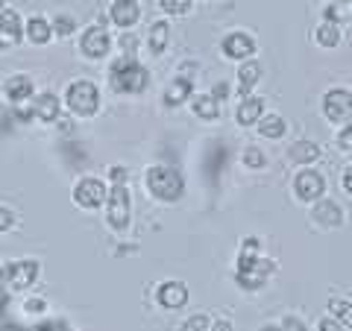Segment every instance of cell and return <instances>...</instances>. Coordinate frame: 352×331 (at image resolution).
Here are the masks:
<instances>
[{
	"instance_id": "6da1fadb",
	"label": "cell",
	"mask_w": 352,
	"mask_h": 331,
	"mask_svg": "<svg viewBox=\"0 0 352 331\" xmlns=\"http://www.w3.org/2000/svg\"><path fill=\"white\" fill-rule=\"evenodd\" d=\"M109 85H112V91L132 97V94H141L150 85V73L141 62L124 56L112 65V71H109Z\"/></svg>"
},
{
	"instance_id": "7a4b0ae2",
	"label": "cell",
	"mask_w": 352,
	"mask_h": 331,
	"mask_svg": "<svg viewBox=\"0 0 352 331\" xmlns=\"http://www.w3.org/2000/svg\"><path fill=\"white\" fill-rule=\"evenodd\" d=\"M144 182H147V191L162 203H176V200H182V194H185L182 173L176 168H168V164H156V168H150L147 176H144Z\"/></svg>"
},
{
	"instance_id": "3957f363",
	"label": "cell",
	"mask_w": 352,
	"mask_h": 331,
	"mask_svg": "<svg viewBox=\"0 0 352 331\" xmlns=\"http://www.w3.org/2000/svg\"><path fill=\"white\" fill-rule=\"evenodd\" d=\"M65 106L76 117H94L97 109H100V88L91 80H74L65 91Z\"/></svg>"
},
{
	"instance_id": "277c9868",
	"label": "cell",
	"mask_w": 352,
	"mask_h": 331,
	"mask_svg": "<svg viewBox=\"0 0 352 331\" xmlns=\"http://www.w3.org/2000/svg\"><path fill=\"white\" fill-rule=\"evenodd\" d=\"M38 273H41L38 261H32V258L12 261V264H6V267H0V288L6 293H21L38 279Z\"/></svg>"
},
{
	"instance_id": "5b68a950",
	"label": "cell",
	"mask_w": 352,
	"mask_h": 331,
	"mask_svg": "<svg viewBox=\"0 0 352 331\" xmlns=\"http://www.w3.org/2000/svg\"><path fill=\"white\" fill-rule=\"evenodd\" d=\"M276 270L273 261H264L256 258V252H241L238 258V284L244 290H261L264 288V279Z\"/></svg>"
},
{
	"instance_id": "8992f818",
	"label": "cell",
	"mask_w": 352,
	"mask_h": 331,
	"mask_svg": "<svg viewBox=\"0 0 352 331\" xmlns=\"http://www.w3.org/2000/svg\"><path fill=\"white\" fill-rule=\"evenodd\" d=\"M106 220L115 231H126L132 223V196L124 185H115L109 187V196H106Z\"/></svg>"
},
{
	"instance_id": "52a82bcc",
	"label": "cell",
	"mask_w": 352,
	"mask_h": 331,
	"mask_svg": "<svg viewBox=\"0 0 352 331\" xmlns=\"http://www.w3.org/2000/svg\"><path fill=\"white\" fill-rule=\"evenodd\" d=\"M74 203L80 208H100L106 203V182L94 179V176H85V179H80L74 185Z\"/></svg>"
},
{
	"instance_id": "ba28073f",
	"label": "cell",
	"mask_w": 352,
	"mask_h": 331,
	"mask_svg": "<svg viewBox=\"0 0 352 331\" xmlns=\"http://www.w3.org/2000/svg\"><path fill=\"white\" fill-rule=\"evenodd\" d=\"M323 115L332 120V124H346L352 115V91L349 88H332L323 97Z\"/></svg>"
},
{
	"instance_id": "9c48e42d",
	"label": "cell",
	"mask_w": 352,
	"mask_h": 331,
	"mask_svg": "<svg viewBox=\"0 0 352 331\" xmlns=\"http://www.w3.org/2000/svg\"><path fill=\"white\" fill-rule=\"evenodd\" d=\"M294 191H296V196H300L302 203H317L323 196V191H326V179L317 170H300L296 173V179H294Z\"/></svg>"
},
{
	"instance_id": "30bf717a",
	"label": "cell",
	"mask_w": 352,
	"mask_h": 331,
	"mask_svg": "<svg viewBox=\"0 0 352 331\" xmlns=\"http://www.w3.org/2000/svg\"><path fill=\"white\" fill-rule=\"evenodd\" d=\"M109 47H112V38H109L106 27H88L80 38V50L88 59H103L109 53Z\"/></svg>"
},
{
	"instance_id": "8fae6325",
	"label": "cell",
	"mask_w": 352,
	"mask_h": 331,
	"mask_svg": "<svg viewBox=\"0 0 352 331\" xmlns=\"http://www.w3.org/2000/svg\"><path fill=\"white\" fill-rule=\"evenodd\" d=\"M24 38V21L15 9L3 6L0 9V47H15Z\"/></svg>"
},
{
	"instance_id": "7c38bea8",
	"label": "cell",
	"mask_w": 352,
	"mask_h": 331,
	"mask_svg": "<svg viewBox=\"0 0 352 331\" xmlns=\"http://www.w3.org/2000/svg\"><path fill=\"white\" fill-rule=\"evenodd\" d=\"M109 18H112V24L120 27V30L135 27V24H138V18H141L138 0H115V3L109 6Z\"/></svg>"
},
{
	"instance_id": "4fadbf2b",
	"label": "cell",
	"mask_w": 352,
	"mask_h": 331,
	"mask_svg": "<svg viewBox=\"0 0 352 331\" xmlns=\"http://www.w3.org/2000/svg\"><path fill=\"white\" fill-rule=\"evenodd\" d=\"M156 299L162 308L176 311V308H185V302H188V288H185V282H162L156 290Z\"/></svg>"
},
{
	"instance_id": "5bb4252c",
	"label": "cell",
	"mask_w": 352,
	"mask_h": 331,
	"mask_svg": "<svg viewBox=\"0 0 352 331\" xmlns=\"http://www.w3.org/2000/svg\"><path fill=\"white\" fill-rule=\"evenodd\" d=\"M32 91H36V85H32V76H27V73H15L3 82V97L12 106H21L24 100H30Z\"/></svg>"
},
{
	"instance_id": "9a60e30c",
	"label": "cell",
	"mask_w": 352,
	"mask_h": 331,
	"mask_svg": "<svg viewBox=\"0 0 352 331\" xmlns=\"http://www.w3.org/2000/svg\"><path fill=\"white\" fill-rule=\"evenodd\" d=\"M311 217L317 226H326V229H338L344 226V208L332 200H317L311 208Z\"/></svg>"
},
{
	"instance_id": "2e32d148",
	"label": "cell",
	"mask_w": 352,
	"mask_h": 331,
	"mask_svg": "<svg viewBox=\"0 0 352 331\" xmlns=\"http://www.w3.org/2000/svg\"><path fill=\"white\" fill-rule=\"evenodd\" d=\"M252 53H256V41H252L247 32H232V36L223 38V56L238 59V62H247Z\"/></svg>"
},
{
	"instance_id": "e0dca14e",
	"label": "cell",
	"mask_w": 352,
	"mask_h": 331,
	"mask_svg": "<svg viewBox=\"0 0 352 331\" xmlns=\"http://www.w3.org/2000/svg\"><path fill=\"white\" fill-rule=\"evenodd\" d=\"M32 115H36L41 124H56L59 120V97L50 94V91L38 94L36 100H32Z\"/></svg>"
},
{
	"instance_id": "ac0fdd59",
	"label": "cell",
	"mask_w": 352,
	"mask_h": 331,
	"mask_svg": "<svg viewBox=\"0 0 352 331\" xmlns=\"http://www.w3.org/2000/svg\"><path fill=\"white\" fill-rule=\"evenodd\" d=\"M264 115V100L261 97H244L238 106V124L241 126H252L258 124V117Z\"/></svg>"
},
{
	"instance_id": "d6986e66",
	"label": "cell",
	"mask_w": 352,
	"mask_h": 331,
	"mask_svg": "<svg viewBox=\"0 0 352 331\" xmlns=\"http://www.w3.org/2000/svg\"><path fill=\"white\" fill-rule=\"evenodd\" d=\"M24 36L32 41V44H47L53 38V30H50V21H44V18H30L27 24H24Z\"/></svg>"
},
{
	"instance_id": "ffe728a7",
	"label": "cell",
	"mask_w": 352,
	"mask_h": 331,
	"mask_svg": "<svg viewBox=\"0 0 352 331\" xmlns=\"http://www.w3.org/2000/svg\"><path fill=\"white\" fill-rule=\"evenodd\" d=\"M168 38H170V27H168V21H153V27H150V53L153 56H162L164 47H168Z\"/></svg>"
},
{
	"instance_id": "44dd1931",
	"label": "cell",
	"mask_w": 352,
	"mask_h": 331,
	"mask_svg": "<svg viewBox=\"0 0 352 331\" xmlns=\"http://www.w3.org/2000/svg\"><path fill=\"white\" fill-rule=\"evenodd\" d=\"M261 80V65L258 62H244L238 68V85H241V94L244 97H250V91H252V85H256Z\"/></svg>"
},
{
	"instance_id": "7402d4cb",
	"label": "cell",
	"mask_w": 352,
	"mask_h": 331,
	"mask_svg": "<svg viewBox=\"0 0 352 331\" xmlns=\"http://www.w3.org/2000/svg\"><path fill=\"white\" fill-rule=\"evenodd\" d=\"M288 156H291L294 164H311V161L320 159V147L311 144V141H296Z\"/></svg>"
},
{
	"instance_id": "603a6c76",
	"label": "cell",
	"mask_w": 352,
	"mask_h": 331,
	"mask_svg": "<svg viewBox=\"0 0 352 331\" xmlns=\"http://www.w3.org/2000/svg\"><path fill=\"white\" fill-rule=\"evenodd\" d=\"M191 109H194V115L200 117V120H217V115H220V103L214 100L212 94H200V97H194Z\"/></svg>"
},
{
	"instance_id": "cb8c5ba5",
	"label": "cell",
	"mask_w": 352,
	"mask_h": 331,
	"mask_svg": "<svg viewBox=\"0 0 352 331\" xmlns=\"http://www.w3.org/2000/svg\"><path fill=\"white\" fill-rule=\"evenodd\" d=\"M256 126H258L261 138H282L285 135V120L279 115H261Z\"/></svg>"
},
{
	"instance_id": "d4e9b609",
	"label": "cell",
	"mask_w": 352,
	"mask_h": 331,
	"mask_svg": "<svg viewBox=\"0 0 352 331\" xmlns=\"http://www.w3.org/2000/svg\"><path fill=\"white\" fill-rule=\"evenodd\" d=\"M326 21L329 24L340 27L344 21H352V0H338V3H329L326 6Z\"/></svg>"
},
{
	"instance_id": "484cf974",
	"label": "cell",
	"mask_w": 352,
	"mask_h": 331,
	"mask_svg": "<svg viewBox=\"0 0 352 331\" xmlns=\"http://www.w3.org/2000/svg\"><path fill=\"white\" fill-rule=\"evenodd\" d=\"M185 97H191V80L179 76V80L170 82V88L164 91V103H168V106H179Z\"/></svg>"
},
{
	"instance_id": "4316f807",
	"label": "cell",
	"mask_w": 352,
	"mask_h": 331,
	"mask_svg": "<svg viewBox=\"0 0 352 331\" xmlns=\"http://www.w3.org/2000/svg\"><path fill=\"white\" fill-rule=\"evenodd\" d=\"M314 38H317V44H320V47L332 50V47H338V44H340V27H335V24H329V21H326V24L317 27Z\"/></svg>"
},
{
	"instance_id": "83f0119b",
	"label": "cell",
	"mask_w": 352,
	"mask_h": 331,
	"mask_svg": "<svg viewBox=\"0 0 352 331\" xmlns=\"http://www.w3.org/2000/svg\"><path fill=\"white\" fill-rule=\"evenodd\" d=\"M329 314H332V319H338L340 326H349L352 328V302L332 299V302H329Z\"/></svg>"
},
{
	"instance_id": "f1b7e54d",
	"label": "cell",
	"mask_w": 352,
	"mask_h": 331,
	"mask_svg": "<svg viewBox=\"0 0 352 331\" xmlns=\"http://www.w3.org/2000/svg\"><path fill=\"white\" fill-rule=\"evenodd\" d=\"M50 30L56 32L59 38H65V36H71V32L76 30V21L71 15H56V18H53V24H50Z\"/></svg>"
},
{
	"instance_id": "f546056e",
	"label": "cell",
	"mask_w": 352,
	"mask_h": 331,
	"mask_svg": "<svg viewBox=\"0 0 352 331\" xmlns=\"http://www.w3.org/2000/svg\"><path fill=\"white\" fill-rule=\"evenodd\" d=\"M168 15H185L191 9V0H159Z\"/></svg>"
},
{
	"instance_id": "4dcf8cb0",
	"label": "cell",
	"mask_w": 352,
	"mask_h": 331,
	"mask_svg": "<svg viewBox=\"0 0 352 331\" xmlns=\"http://www.w3.org/2000/svg\"><path fill=\"white\" fill-rule=\"evenodd\" d=\"M208 328H212V323H208V317H206V314H194L191 319H185L179 331H208Z\"/></svg>"
},
{
	"instance_id": "1f68e13d",
	"label": "cell",
	"mask_w": 352,
	"mask_h": 331,
	"mask_svg": "<svg viewBox=\"0 0 352 331\" xmlns=\"http://www.w3.org/2000/svg\"><path fill=\"white\" fill-rule=\"evenodd\" d=\"M264 161H267V159H264V152L258 147H247L244 150V164H247V168L258 170V168H264Z\"/></svg>"
},
{
	"instance_id": "d6a6232c",
	"label": "cell",
	"mask_w": 352,
	"mask_h": 331,
	"mask_svg": "<svg viewBox=\"0 0 352 331\" xmlns=\"http://www.w3.org/2000/svg\"><path fill=\"white\" fill-rule=\"evenodd\" d=\"M338 147H344L352 152V120H346V126L340 129V135H338Z\"/></svg>"
},
{
	"instance_id": "836d02e7",
	"label": "cell",
	"mask_w": 352,
	"mask_h": 331,
	"mask_svg": "<svg viewBox=\"0 0 352 331\" xmlns=\"http://www.w3.org/2000/svg\"><path fill=\"white\" fill-rule=\"evenodd\" d=\"M279 328H282V331H305V323H302L300 317H285Z\"/></svg>"
},
{
	"instance_id": "e575fe53",
	"label": "cell",
	"mask_w": 352,
	"mask_h": 331,
	"mask_svg": "<svg viewBox=\"0 0 352 331\" xmlns=\"http://www.w3.org/2000/svg\"><path fill=\"white\" fill-rule=\"evenodd\" d=\"M15 226V214L9 208H0V231H9Z\"/></svg>"
},
{
	"instance_id": "d590c367",
	"label": "cell",
	"mask_w": 352,
	"mask_h": 331,
	"mask_svg": "<svg viewBox=\"0 0 352 331\" xmlns=\"http://www.w3.org/2000/svg\"><path fill=\"white\" fill-rule=\"evenodd\" d=\"M44 308H47V302H44V299H27L24 311L27 314H44Z\"/></svg>"
},
{
	"instance_id": "8d00e7d4",
	"label": "cell",
	"mask_w": 352,
	"mask_h": 331,
	"mask_svg": "<svg viewBox=\"0 0 352 331\" xmlns=\"http://www.w3.org/2000/svg\"><path fill=\"white\" fill-rule=\"evenodd\" d=\"M320 331H344V326L338 323V319H332V317H323L320 319V326H317Z\"/></svg>"
},
{
	"instance_id": "74e56055",
	"label": "cell",
	"mask_w": 352,
	"mask_h": 331,
	"mask_svg": "<svg viewBox=\"0 0 352 331\" xmlns=\"http://www.w3.org/2000/svg\"><path fill=\"white\" fill-rule=\"evenodd\" d=\"M226 94H229V85H226V82H217V85L212 88V97H214L217 103H220V100H226Z\"/></svg>"
},
{
	"instance_id": "f35d334b",
	"label": "cell",
	"mask_w": 352,
	"mask_h": 331,
	"mask_svg": "<svg viewBox=\"0 0 352 331\" xmlns=\"http://www.w3.org/2000/svg\"><path fill=\"white\" fill-rule=\"evenodd\" d=\"M208 331H232V323H229V319H217V323Z\"/></svg>"
},
{
	"instance_id": "ab89813d",
	"label": "cell",
	"mask_w": 352,
	"mask_h": 331,
	"mask_svg": "<svg viewBox=\"0 0 352 331\" xmlns=\"http://www.w3.org/2000/svg\"><path fill=\"white\" fill-rule=\"evenodd\" d=\"M32 331H59V323H41V326H36Z\"/></svg>"
},
{
	"instance_id": "60d3db41",
	"label": "cell",
	"mask_w": 352,
	"mask_h": 331,
	"mask_svg": "<svg viewBox=\"0 0 352 331\" xmlns=\"http://www.w3.org/2000/svg\"><path fill=\"white\" fill-rule=\"evenodd\" d=\"M124 176H126V170H124V168H115V170H112V179H115L118 185L124 182Z\"/></svg>"
},
{
	"instance_id": "b9f144b4",
	"label": "cell",
	"mask_w": 352,
	"mask_h": 331,
	"mask_svg": "<svg viewBox=\"0 0 352 331\" xmlns=\"http://www.w3.org/2000/svg\"><path fill=\"white\" fill-rule=\"evenodd\" d=\"M344 187L352 194V168H346V173H344Z\"/></svg>"
},
{
	"instance_id": "7bdbcfd3",
	"label": "cell",
	"mask_w": 352,
	"mask_h": 331,
	"mask_svg": "<svg viewBox=\"0 0 352 331\" xmlns=\"http://www.w3.org/2000/svg\"><path fill=\"white\" fill-rule=\"evenodd\" d=\"M0 331H24V328H18V326H9V323H3V326H0Z\"/></svg>"
},
{
	"instance_id": "ee69618b",
	"label": "cell",
	"mask_w": 352,
	"mask_h": 331,
	"mask_svg": "<svg viewBox=\"0 0 352 331\" xmlns=\"http://www.w3.org/2000/svg\"><path fill=\"white\" fill-rule=\"evenodd\" d=\"M261 331H282V328H279V326H264Z\"/></svg>"
},
{
	"instance_id": "f6af8a7d",
	"label": "cell",
	"mask_w": 352,
	"mask_h": 331,
	"mask_svg": "<svg viewBox=\"0 0 352 331\" xmlns=\"http://www.w3.org/2000/svg\"><path fill=\"white\" fill-rule=\"evenodd\" d=\"M0 3H3V0H0ZM0 9H3V6H0Z\"/></svg>"
}]
</instances>
